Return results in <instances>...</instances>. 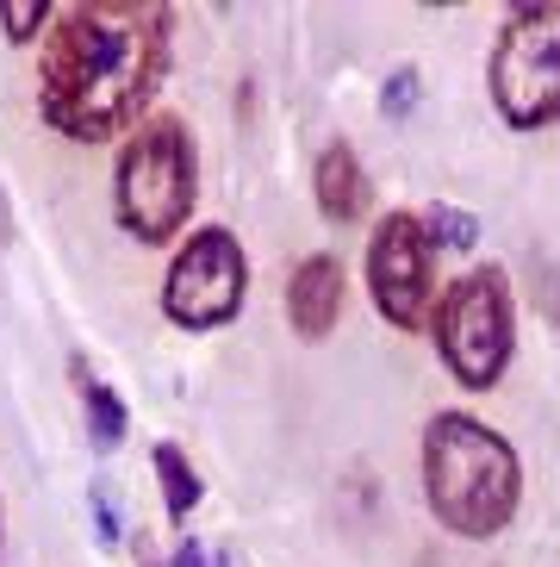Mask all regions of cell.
<instances>
[{
  "instance_id": "cell-4",
  "label": "cell",
  "mask_w": 560,
  "mask_h": 567,
  "mask_svg": "<svg viewBox=\"0 0 560 567\" xmlns=\"http://www.w3.org/2000/svg\"><path fill=\"white\" fill-rule=\"evenodd\" d=\"M429 324H436V350H443V368L455 374V386L486 393V386L505 381L517 350V306L505 268H467L436 300Z\"/></svg>"
},
{
  "instance_id": "cell-2",
  "label": "cell",
  "mask_w": 560,
  "mask_h": 567,
  "mask_svg": "<svg viewBox=\"0 0 560 567\" xmlns=\"http://www.w3.org/2000/svg\"><path fill=\"white\" fill-rule=\"evenodd\" d=\"M424 499L448 536L486 543L523 505V462L492 424L467 412H436L424 431Z\"/></svg>"
},
{
  "instance_id": "cell-8",
  "label": "cell",
  "mask_w": 560,
  "mask_h": 567,
  "mask_svg": "<svg viewBox=\"0 0 560 567\" xmlns=\"http://www.w3.org/2000/svg\"><path fill=\"white\" fill-rule=\"evenodd\" d=\"M287 318L305 343H324L343 318V262L336 256H305L287 275Z\"/></svg>"
},
{
  "instance_id": "cell-9",
  "label": "cell",
  "mask_w": 560,
  "mask_h": 567,
  "mask_svg": "<svg viewBox=\"0 0 560 567\" xmlns=\"http://www.w3.org/2000/svg\"><path fill=\"white\" fill-rule=\"evenodd\" d=\"M312 200H318V213H324L330 225H355V218L367 213L374 187H367V168H362V156H355V144L330 137L324 151H318V168H312Z\"/></svg>"
},
{
  "instance_id": "cell-6",
  "label": "cell",
  "mask_w": 560,
  "mask_h": 567,
  "mask_svg": "<svg viewBox=\"0 0 560 567\" xmlns=\"http://www.w3.org/2000/svg\"><path fill=\"white\" fill-rule=\"evenodd\" d=\"M249 293V256L243 237L225 225H199L182 237V250L163 275V318L182 331H218L243 312Z\"/></svg>"
},
{
  "instance_id": "cell-14",
  "label": "cell",
  "mask_w": 560,
  "mask_h": 567,
  "mask_svg": "<svg viewBox=\"0 0 560 567\" xmlns=\"http://www.w3.org/2000/svg\"><path fill=\"white\" fill-rule=\"evenodd\" d=\"M87 512H94V536H100V549H118V536H125V517H118L113 481H87Z\"/></svg>"
},
{
  "instance_id": "cell-10",
  "label": "cell",
  "mask_w": 560,
  "mask_h": 567,
  "mask_svg": "<svg viewBox=\"0 0 560 567\" xmlns=\"http://www.w3.org/2000/svg\"><path fill=\"white\" fill-rule=\"evenodd\" d=\"M75 393H82V417H87V436H94V450H100V455H113L118 443H125V431H132V412H125V400H118V393L100 381L87 362H75Z\"/></svg>"
},
{
  "instance_id": "cell-11",
  "label": "cell",
  "mask_w": 560,
  "mask_h": 567,
  "mask_svg": "<svg viewBox=\"0 0 560 567\" xmlns=\"http://www.w3.org/2000/svg\"><path fill=\"white\" fill-rule=\"evenodd\" d=\"M149 462H156V486H163V512L182 524V517H194V505H199V467L182 455V443H156L149 450Z\"/></svg>"
},
{
  "instance_id": "cell-1",
  "label": "cell",
  "mask_w": 560,
  "mask_h": 567,
  "mask_svg": "<svg viewBox=\"0 0 560 567\" xmlns=\"http://www.w3.org/2000/svg\"><path fill=\"white\" fill-rule=\"evenodd\" d=\"M175 13L156 0H75L38 51V113L75 144H113L144 125L163 87Z\"/></svg>"
},
{
  "instance_id": "cell-13",
  "label": "cell",
  "mask_w": 560,
  "mask_h": 567,
  "mask_svg": "<svg viewBox=\"0 0 560 567\" xmlns=\"http://www.w3.org/2000/svg\"><path fill=\"white\" fill-rule=\"evenodd\" d=\"M417 101H424V75L412 63H398L386 82H380V118H412Z\"/></svg>"
},
{
  "instance_id": "cell-15",
  "label": "cell",
  "mask_w": 560,
  "mask_h": 567,
  "mask_svg": "<svg viewBox=\"0 0 560 567\" xmlns=\"http://www.w3.org/2000/svg\"><path fill=\"white\" fill-rule=\"evenodd\" d=\"M44 19H50L44 0H0V25H7L13 44H32V38L44 32Z\"/></svg>"
},
{
  "instance_id": "cell-3",
  "label": "cell",
  "mask_w": 560,
  "mask_h": 567,
  "mask_svg": "<svg viewBox=\"0 0 560 567\" xmlns=\"http://www.w3.org/2000/svg\"><path fill=\"white\" fill-rule=\"evenodd\" d=\"M199 194V156L194 132L182 118H144L125 144H118L113 168V213L137 244H175L182 225L194 218Z\"/></svg>"
},
{
  "instance_id": "cell-5",
  "label": "cell",
  "mask_w": 560,
  "mask_h": 567,
  "mask_svg": "<svg viewBox=\"0 0 560 567\" xmlns=\"http://www.w3.org/2000/svg\"><path fill=\"white\" fill-rule=\"evenodd\" d=\"M492 106L511 132H542L560 118V0L511 7L492 44Z\"/></svg>"
},
{
  "instance_id": "cell-12",
  "label": "cell",
  "mask_w": 560,
  "mask_h": 567,
  "mask_svg": "<svg viewBox=\"0 0 560 567\" xmlns=\"http://www.w3.org/2000/svg\"><path fill=\"white\" fill-rule=\"evenodd\" d=\"M424 218V231H429V244L436 250H455V256H467L479 244V218L467 213V206H448V200H436L429 213H417Z\"/></svg>"
},
{
  "instance_id": "cell-16",
  "label": "cell",
  "mask_w": 560,
  "mask_h": 567,
  "mask_svg": "<svg viewBox=\"0 0 560 567\" xmlns=\"http://www.w3.org/2000/svg\"><path fill=\"white\" fill-rule=\"evenodd\" d=\"M168 567H231V555L206 549L199 536H182V543H175V561H168Z\"/></svg>"
},
{
  "instance_id": "cell-7",
  "label": "cell",
  "mask_w": 560,
  "mask_h": 567,
  "mask_svg": "<svg viewBox=\"0 0 560 567\" xmlns=\"http://www.w3.org/2000/svg\"><path fill=\"white\" fill-rule=\"evenodd\" d=\"M367 293L398 331H429L436 318V244L417 213H386L367 237Z\"/></svg>"
}]
</instances>
